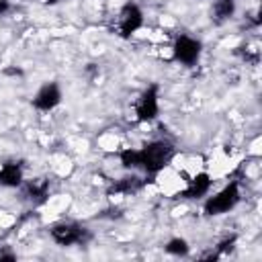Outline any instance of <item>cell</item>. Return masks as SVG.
I'll return each instance as SVG.
<instances>
[{"label": "cell", "mask_w": 262, "mask_h": 262, "mask_svg": "<svg viewBox=\"0 0 262 262\" xmlns=\"http://www.w3.org/2000/svg\"><path fill=\"white\" fill-rule=\"evenodd\" d=\"M51 237L59 246H74L84 244L88 239V231L76 223H57L51 227Z\"/></svg>", "instance_id": "obj_5"}, {"label": "cell", "mask_w": 262, "mask_h": 262, "mask_svg": "<svg viewBox=\"0 0 262 262\" xmlns=\"http://www.w3.org/2000/svg\"><path fill=\"white\" fill-rule=\"evenodd\" d=\"M160 113V98H158V86H149L137 100L135 104V115L137 121L141 123H149L158 117Z\"/></svg>", "instance_id": "obj_6"}, {"label": "cell", "mask_w": 262, "mask_h": 262, "mask_svg": "<svg viewBox=\"0 0 262 262\" xmlns=\"http://www.w3.org/2000/svg\"><path fill=\"white\" fill-rule=\"evenodd\" d=\"M141 188V180L139 178H121L111 186V192H119V194H131L137 192Z\"/></svg>", "instance_id": "obj_10"}, {"label": "cell", "mask_w": 262, "mask_h": 262, "mask_svg": "<svg viewBox=\"0 0 262 262\" xmlns=\"http://www.w3.org/2000/svg\"><path fill=\"white\" fill-rule=\"evenodd\" d=\"M235 12V0H215L213 4V14L219 18V20H225L229 16H233Z\"/></svg>", "instance_id": "obj_11"}, {"label": "cell", "mask_w": 262, "mask_h": 262, "mask_svg": "<svg viewBox=\"0 0 262 262\" xmlns=\"http://www.w3.org/2000/svg\"><path fill=\"white\" fill-rule=\"evenodd\" d=\"M8 8H10V2L8 0H0V14H4Z\"/></svg>", "instance_id": "obj_15"}, {"label": "cell", "mask_w": 262, "mask_h": 262, "mask_svg": "<svg viewBox=\"0 0 262 262\" xmlns=\"http://www.w3.org/2000/svg\"><path fill=\"white\" fill-rule=\"evenodd\" d=\"M27 194L31 199H43L47 194V182H43V180H31V182H27Z\"/></svg>", "instance_id": "obj_13"}, {"label": "cell", "mask_w": 262, "mask_h": 262, "mask_svg": "<svg viewBox=\"0 0 262 262\" xmlns=\"http://www.w3.org/2000/svg\"><path fill=\"white\" fill-rule=\"evenodd\" d=\"M61 102V90L55 82H49L39 88V92L33 98V106L39 111H53Z\"/></svg>", "instance_id": "obj_7"}, {"label": "cell", "mask_w": 262, "mask_h": 262, "mask_svg": "<svg viewBox=\"0 0 262 262\" xmlns=\"http://www.w3.org/2000/svg\"><path fill=\"white\" fill-rule=\"evenodd\" d=\"M201 51H203L201 41L188 35H180L172 45V55L182 66H194L201 57Z\"/></svg>", "instance_id": "obj_3"}, {"label": "cell", "mask_w": 262, "mask_h": 262, "mask_svg": "<svg viewBox=\"0 0 262 262\" xmlns=\"http://www.w3.org/2000/svg\"><path fill=\"white\" fill-rule=\"evenodd\" d=\"M121 164L125 168H137L139 166V156H137V149L133 147H127L121 151Z\"/></svg>", "instance_id": "obj_14"}, {"label": "cell", "mask_w": 262, "mask_h": 262, "mask_svg": "<svg viewBox=\"0 0 262 262\" xmlns=\"http://www.w3.org/2000/svg\"><path fill=\"white\" fill-rule=\"evenodd\" d=\"M137 156H139L137 168H143L147 174H158L172 160L174 147H172V143L158 139V141H151V143L143 145L141 149H137Z\"/></svg>", "instance_id": "obj_1"}, {"label": "cell", "mask_w": 262, "mask_h": 262, "mask_svg": "<svg viewBox=\"0 0 262 262\" xmlns=\"http://www.w3.org/2000/svg\"><path fill=\"white\" fill-rule=\"evenodd\" d=\"M209 188H211V176L207 172H199L196 176H192L188 180V184H186L182 194L186 199H201V196H205L209 192Z\"/></svg>", "instance_id": "obj_8"}, {"label": "cell", "mask_w": 262, "mask_h": 262, "mask_svg": "<svg viewBox=\"0 0 262 262\" xmlns=\"http://www.w3.org/2000/svg\"><path fill=\"white\" fill-rule=\"evenodd\" d=\"M143 25V12L137 4L129 2L121 8L119 12V20H117V29H119V35L121 37H131L135 31H139Z\"/></svg>", "instance_id": "obj_4"}, {"label": "cell", "mask_w": 262, "mask_h": 262, "mask_svg": "<svg viewBox=\"0 0 262 262\" xmlns=\"http://www.w3.org/2000/svg\"><path fill=\"white\" fill-rule=\"evenodd\" d=\"M23 184V168L18 164H4L0 168V186H20Z\"/></svg>", "instance_id": "obj_9"}, {"label": "cell", "mask_w": 262, "mask_h": 262, "mask_svg": "<svg viewBox=\"0 0 262 262\" xmlns=\"http://www.w3.org/2000/svg\"><path fill=\"white\" fill-rule=\"evenodd\" d=\"M239 184L237 182H229L227 186H223L221 190H217L213 196L207 199L205 203V213L207 215H221V213H227L231 211L237 203H239Z\"/></svg>", "instance_id": "obj_2"}, {"label": "cell", "mask_w": 262, "mask_h": 262, "mask_svg": "<svg viewBox=\"0 0 262 262\" xmlns=\"http://www.w3.org/2000/svg\"><path fill=\"white\" fill-rule=\"evenodd\" d=\"M166 252L172 256H186L188 254V242L184 237H172L166 244Z\"/></svg>", "instance_id": "obj_12"}, {"label": "cell", "mask_w": 262, "mask_h": 262, "mask_svg": "<svg viewBox=\"0 0 262 262\" xmlns=\"http://www.w3.org/2000/svg\"><path fill=\"white\" fill-rule=\"evenodd\" d=\"M45 2H49V4H55V2H59V0H45Z\"/></svg>", "instance_id": "obj_16"}]
</instances>
